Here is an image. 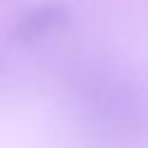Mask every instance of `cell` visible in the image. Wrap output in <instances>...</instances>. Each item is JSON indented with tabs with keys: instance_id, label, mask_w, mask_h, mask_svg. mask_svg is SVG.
Returning a JSON list of instances; mask_svg holds the SVG:
<instances>
[{
	"instance_id": "1",
	"label": "cell",
	"mask_w": 148,
	"mask_h": 148,
	"mask_svg": "<svg viewBox=\"0 0 148 148\" xmlns=\"http://www.w3.org/2000/svg\"><path fill=\"white\" fill-rule=\"evenodd\" d=\"M69 90L83 116L116 136H136L148 130L146 90L118 69L92 65L69 76Z\"/></svg>"
},
{
	"instance_id": "2",
	"label": "cell",
	"mask_w": 148,
	"mask_h": 148,
	"mask_svg": "<svg viewBox=\"0 0 148 148\" xmlns=\"http://www.w3.org/2000/svg\"><path fill=\"white\" fill-rule=\"evenodd\" d=\"M67 16H69V9L60 2L37 5L18 18V23L14 28V37L18 42H35V39L49 35L51 30H56L60 23H65Z\"/></svg>"
}]
</instances>
